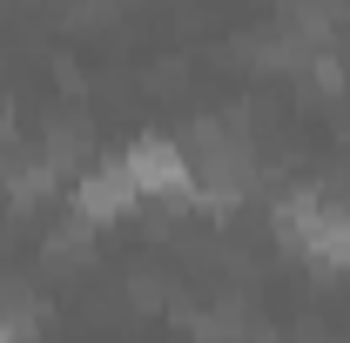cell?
<instances>
[{
  "label": "cell",
  "instance_id": "7a4b0ae2",
  "mask_svg": "<svg viewBox=\"0 0 350 343\" xmlns=\"http://www.w3.org/2000/svg\"><path fill=\"white\" fill-rule=\"evenodd\" d=\"M276 229H283V243L304 262H317V269H350V209L330 202L323 189L283 195L276 202Z\"/></svg>",
  "mask_w": 350,
  "mask_h": 343
},
{
  "label": "cell",
  "instance_id": "6da1fadb",
  "mask_svg": "<svg viewBox=\"0 0 350 343\" xmlns=\"http://www.w3.org/2000/svg\"><path fill=\"white\" fill-rule=\"evenodd\" d=\"M182 148H189V162H196V195H189V202H202V209H236V202L250 195L256 155H250V135L243 128H229V122H196V128L182 135Z\"/></svg>",
  "mask_w": 350,
  "mask_h": 343
},
{
  "label": "cell",
  "instance_id": "8992f818",
  "mask_svg": "<svg viewBox=\"0 0 350 343\" xmlns=\"http://www.w3.org/2000/svg\"><path fill=\"white\" fill-rule=\"evenodd\" d=\"M41 155H47L61 175L81 169V155H88V128H81V122H54V128H47V141H41Z\"/></svg>",
  "mask_w": 350,
  "mask_h": 343
},
{
  "label": "cell",
  "instance_id": "52a82bcc",
  "mask_svg": "<svg viewBox=\"0 0 350 343\" xmlns=\"http://www.w3.org/2000/svg\"><path fill=\"white\" fill-rule=\"evenodd\" d=\"M88 229H94V222H81V215H75L68 229H54V236H47V262H88V249H94Z\"/></svg>",
  "mask_w": 350,
  "mask_h": 343
},
{
  "label": "cell",
  "instance_id": "ba28073f",
  "mask_svg": "<svg viewBox=\"0 0 350 343\" xmlns=\"http://www.w3.org/2000/svg\"><path fill=\"white\" fill-rule=\"evenodd\" d=\"M7 141H14V115L0 108V148H7Z\"/></svg>",
  "mask_w": 350,
  "mask_h": 343
},
{
  "label": "cell",
  "instance_id": "3957f363",
  "mask_svg": "<svg viewBox=\"0 0 350 343\" xmlns=\"http://www.w3.org/2000/svg\"><path fill=\"white\" fill-rule=\"evenodd\" d=\"M122 169H129L135 195H148V202H189V195H196V162H189V148L169 141V135H142V141H129Z\"/></svg>",
  "mask_w": 350,
  "mask_h": 343
},
{
  "label": "cell",
  "instance_id": "277c9868",
  "mask_svg": "<svg viewBox=\"0 0 350 343\" xmlns=\"http://www.w3.org/2000/svg\"><path fill=\"white\" fill-rule=\"evenodd\" d=\"M135 202H142V195H135V182H129L122 162H115V169H88L81 182H75V215L94 222V229H101V222H122Z\"/></svg>",
  "mask_w": 350,
  "mask_h": 343
},
{
  "label": "cell",
  "instance_id": "5b68a950",
  "mask_svg": "<svg viewBox=\"0 0 350 343\" xmlns=\"http://www.w3.org/2000/svg\"><path fill=\"white\" fill-rule=\"evenodd\" d=\"M276 20H283L290 34H304L310 47H323V41H337V34H344L350 0H283V7H276Z\"/></svg>",
  "mask_w": 350,
  "mask_h": 343
}]
</instances>
